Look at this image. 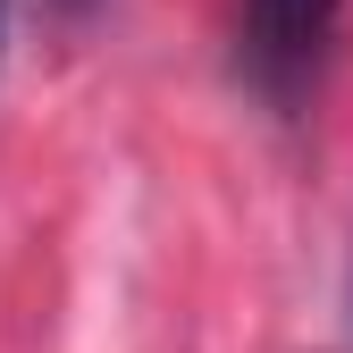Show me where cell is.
<instances>
[{"mask_svg": "<svg viewBox=\"0 0 353 353\" xmlns=\"http://www.w3.org/2000/svg\"><path fill=\"white\" fill-rule=\"evenodd\" d=\"M345 0H244L236 9V68L270 110H303L336 51Z\"/></svg>", "mask_w": 353, "mask_h": 353, "instance_id": "1", "label": "cell"}]
</instances>
